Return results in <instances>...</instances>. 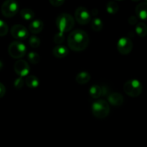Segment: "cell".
<instances>
[{"label":"cell","instance_id":"9a60e30c","mask_svg":"<svg viewBox=\"0 0 147 147\" xmlns=\"http://www.w3.org/2000/svg\"><path fill=\"white\" fill-rule=\"evenodd\" d=\"M89 94L93 98H98L103 95V89L98 85H93L89 89Z\"/></svg>","mask_w":147,"mask_h":147},{"label":"cell","instance_id":"7a4b0ae2","mask_svg":"<svg viewBox=\"0 0 147 147\" xmlns=\"http://www.w3.org/2000/svg\"><path fill=\"white\" fill-rule=\"evenodd\" d=\"M56 25L59 32L63 33L67 32L73 29L75 25V20L70 14L63 13L56 19Z\"/></svg>","mask_w":147,"mask_h":147},{"label":"cell","instance_id":"ac0fdd59","mask_svg":"<svg viewBox=\"0 0 147 147\" xmlns=\"http://www.w3.org/2000/svg\"><path fill=\"white\" fill-rule=\"evenodd\" d=\"M20 16L23 20H26V21H30L34 17V13L30 9L24 8L20 11Z\"/></svg>","mask_w":147,"mask_h":147},{"label":"cell","instance_id":"f1b7e54d","mask_svg":"<svg viewBox=\"0 0 147 147\" xmlns=\"http://www.w3.org/2000/svg\"><path fill=\"white\" fill-rule=\"evenodd\" d=\"M129 22L131 24H135L137 22V18L135 16H131L129 18Z\"/></svg>","mask_w":147,"mask_h":147},{"label":"cell","instance_id":"484cf974","mask_svg":"<svg viewBox=\"0 0 147 147\" xmlns=\"http://www.w3.org/2000/svg\"><path fill=\"white\" fill-rule=\"evenodd\" d=\"M24 80H23V79L20 77V78H18L16 79V80H14V86L16 88L20 89L23 87V86H24Z\"/></svg>","mask_w":147,"mask_h":147},{"label":"cell","instance_id":"3957f363","mask_svg":"<svg viewBox=\"0 0 147 147\" xmlns=\"http://www.w3.org/2000/svg\"><path fill=\"white\" fill-rule=\"evenodd\" d=\"M92 113L98 119H104L110 113V106L106 100H97L92 105Z\"/></svg>","mask_w":147,"mask_h":147},{"label":"cell","instance_id":"8fae6325","mask_svg":"<svg viewBox=\"0 0 147 147\" xmlns=\"http://www.w3.org/2000/svg\"><path fill=\"white\" fill-rule=\"evenodd\" d=\"M135 11L139 19L142 20H146L147 18V4L146 2L140 3L136 6Z\"/></svg>","mask_w":147,"mask_h":147},{"label":"cell","instance_id":"1f68e13d","mask_svg":"<svg viewBox=\"0 0 147 147\" xmlns=\"http://www.w3.org/2000/svg\"><path fill=\"white\" fill-rule=\"evenodd\" d=\"M117 1H122V0H117Z\"/></svg>","mask_w":147,"mask_h":147},{"label":"cell","instance_id":"277c9868","mask_svg":"<svg viewBox=\"0 0 147 147\" xmlns=\"http://www.w3.org/2000/svg\"><path fill=\"white\" fill-rule=\"evenodd\" d=\"M142 84L137 79H131L123 85V90L131 97H137L142 93Z\"/></svg>","mask_w":147,"mask_h":147},{"label":"cell","instance_id":"603a6c76","mask_svg":"<svg viewBox=\"0 0 147 147\" xmlns=\"http://www.w3.org/2000/svg\"><path fill=\"white\" fill-rule=\"evenodd\" d=\"M9 28L7 23L0 20V37H4L8 33Z\"/></svg>","mask_w":147,"mask_h":147},{"label":"cell","instance_id":"4dcf8cb0","mask_svg":"<svg viewBox=\"0 0 147 147\" xmlns=\"http://www.w3.org/2000/svg\"><path fill=\"white\" fill-rule=\"evenodd\" d=\"M132 1H141V0H132Z\"/></svg>","mask_w":147,"mask_h":147},{"label":"cell","instance_id":"7402d4cb","mask_svg":"<svg viewBox=\"0 0 147 147\" xmlns=\"http://www.w3.org/2000/svg\"><path fill=\"white\" fill-rule=\"evenodd\" d=\"M28 60L32 64H37V63L40 62V57L39 54H37V53H34V52H31L28 54Z\"/></svg>","mask_w":147,"mask_h":147},{"label":"cell","instance_id":"83f0119b","mask_svg":"<svg viewBox=\"0 0 147 147\" xmlns=\"http://www.w3.org/2000/svg\"><path fill=\"white\" fill-rule=\"evenodd\" d=\"M5 93H6L5 86H4L2 83H0V98L4 97V96L5 95Z\"/></svg>","mask_w":147,"mask_h":147},{"label":"cell","instance_id":"2e32d148","mask_svg":"<svg viewBox=\"0 0 147 147\" xmlns=\"http://www.w3.org/2000/svg\"><path fill=\"white\" fill-rule=\"evenodd\" d=\"M76 82L80 85H83L87 83L90 80V76L87 72H80L77 75L76 78Z\"/></svg>","mask_w":147,"mask_h":147},{"label":"cell","instance_id":"9c48e42d","mask_svg":"<svg viewBox=\"0 0 147 147\" xmlns=\"http://www.w3.org/2000/svg\"><path fill=\"white\" fill-rule=\"evenodd\" d=\"M11 34L18 40H24L28 37L29 32L25 27L21 24H15L11 28Z\"/></svg>","mask_w":147,"mask_h":147},{"label":"cell","instance_id":"ffe728a7","mask_svg":"<svg viewBox=\"0 0 147 147\" xmlns=\"http://www.w3.org/2000/svg\"><path fill=\"white\" fill-rule=\"evenodd\" d=\"M136 34L139 37H144L147 34V27L146 25L143 22H139L136 24V29H135Z\"/></svg>","mask_w":147,"mask_h":147},{"label":"cell","instance_id":"44dd1931","mask_svg":"<svg viewBox=\"0 0 147 147\" xmlns=\"http://www.w3.org/2000/svg\"><path fill=\"white\" fill-rule=\"evenodd\" d=\"M91 28L92 30H94L96 32H99L103 29V22L100 19L98 18V17H96V18L93 19L91 21Z\"/></svg>","mask_w":147,"mask_h":147},{"label":"cell","instance_id":"e0dca14e","mask_svg":"<svg viewBox=\"0 0 147 147\" xmlns=\"http://www.w3.org/2000/svg\"><path fill=\"white\" fill-rule=\"evenodd\" d=\"M25 83L27 87L30 88H34L38 87L39 84H40L38 78L34 76H27V78L25 79Z\"/></svg>","mask_w":147,"mask_h":147},{"label":"cell","instance_id":"ba28073f","mask_svg":"<svg viewBox=\"0 0 147 147\" xmlns=\"http://www.w3.org/2000/svg\"><path fill=\"white\" fill-rule=\"evenodd\" d=\"M133 48V43L132 41L128 37H121L119 40L117 42V49L118 51L121 55L129 54L131 52Z\"/></svg>","mask_w":147,"mask_h":147},{"label":"cell","instance_id":"d4e9b609","mask_svg":"<svg viewBox=\"0 0 147 147\" xmlns=\"http://www.w3.org/2000/svg\"><path fill=\"white\" fill-rule=\"evenodd\" d=\"M65 40V35L63 33L57 32V34H55V35L54 36V42L57 45H60L61 43H63L64 42Z\"/></svg>","mask_w":147,"mask_h":147},{"label":"cell","instance_id":"4fadbf2b","mask_svg":"<svg viewBox=\"0 0 147 147\" xmlns=\"http://www.w3.org/2000/svg\"><path fill=\"white\" fill-rule=\"evenodd\" d=\"M108 100L111 105L115 106H119L123 104V98L122 95L119 93H113L109 95L108 97Z\"/></svg>","mask_w":147,"mask_h":147},{"label":"cell","instance_id":"30bf717a","mask_svg":"<svg viewBox=\"0 0 147 147\" xmlns=\"http://www.w3.org/2000/svg\"><path fill=\"white\" fill-rule=\"evenodd\" d=\"M14 71L20 77L27 76L30 73V67L28 63L23 60H19L14 64Z\"/></svg>","mask_w":147,"mask_h":147},{"label":"cell","instance_id":"5bb4252c","mask_svg":"<svg viewBox=\"0 0 147 147\" xmlns=\"http://www.w3.org/2000/svg\"><path fill=\"white\" fill-rule=\"evenodd\" d=\"M44 27V24L40 20H33L29 25V30L33 34H38Z\"/></svg>","mask_w":147,"mask_h":147},{"label":"cell","instance_id":"8992f818","mask_svg":"<svg viewBox=\"0 0 147 147\" xmlns=\"http://www.w3.org/2000/svg\"><path fill=\"white\" fill-rule=\"evenodd\" d=\"M19 10L18 3L16 0H6L1 7V14L5 17H12Z\"/></svg>","mask_w":147,"mask_h":147},{"label":"cell","instance_id":"f546056e","mask_svg":"<svg viewBox=\"0 0 147 147\" xmlns=\"http://www.w3.org/2000/svg\"><path fill=\"white\" fill-rule=\"evenodd\" d=\"M3 66H4V65H3L2 62H1V60H0V70H2V68H3Z\"/></svg>","mask_w":147,"mask_h":147},{"label":"cell","instance_id":"4316f807","mask_svg":"<svg viewBox=\"0 0 147 147\" xmlns=\"http://www.w3.org/2000/svg\"><path fill=\"white\" fill-rule=\"evenodd\" d=\"M65 0H49L50 4L54 7H60L63 5Z\"/></svg>","mask_w":147,"mask_h":147},{"label":"cell","instance_id":"52a82bcc","mask_svg":"<svg viewBox=\"0 0 147 147\" xmlns=\"http://www.w3.org/2000/svg\"><path fill=\"white\" fill-rule=\"evenodd\" d=\"M75 17L78 22L81 25L87 24L90 21V14L88 10L83 7H78L75 12Z\"/></svg>","mask_w":147,"mask_h":147},{"label":"cell","instance_id":"7c38bea8","mask_svg":"<svg viewBox=\"0 0 147 147\" xmlns=\"http://www.w3.org/2000/svg\"><path fill=\"white\" fill-rule=\"evenodd\" d=\"M53 54L57 58H63L68 55V50L65 46L58 45L53 48Z\"/></svg>","mask_w":147,"mask_h":147},{"label":"cell","instance_id":"6da1fadb","mask_svg":"<svg viewBox=\"0 0 147 147\" xmlns=\"http://www.w3.org/2000/svg\"><path fill=\"white\" fill-rule=\"evenodd\" d=\"M89 37L87 33L82 30H75L67 37V45L72 50L80 52L86 50L88 46Z\"/></svg>","mask_w":147,"mask_h":147},{"label":"cell","instance_id":"d6986e66","mask_svg":"<svg viewBox=\"0 0 147 147\" xmlns=\"http://www.w3.org/2000/svg\"><path fill=\"white\" fill-rule=\"evenodd\" d=\"M119 7L117 3L114 1H110L106 4V11L110 14H115L119 11Z\"/></svg>","mask_w":147,"mask_h":147},{"label":"cell","instance_id":"5b68a950","mask_svg":"<svg viewBox=\"0 0 147 147\" xmlns=\"http://www.w3.org/2000/svg\"><path fill=\"white\" fill-rule=\"evenodd\" d=\"M8 53L13 58L20 59L26 55L27 47L20 41H14L9 46Z\"/></svg>","mask_w":147,"mask_h":147},{"label":"cell","instance_id":"cb8c5ba5","mask_svg":"<svg viewBox=\"0 0 147 147\" xmlns=\"http://www.w3.org/2000/svg\"><path fill=\"white\" fill-rule=\"evenodd\" d=\"M29 43L30 45L33 48H37L40 46V40L39 37H36V36H32L29 40Z\"/></svg>","mask_w":147,"mask_h":147}]
</instances>
